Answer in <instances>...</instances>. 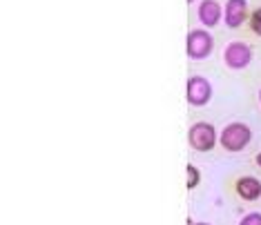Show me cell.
<instances>
[{"label":"cell","instance_id":"8","mask_svg":"<svg viewBox=\"0 0 261 225\" xmlns=\"http://www.w3.org/2000/svg\"><path fill=\"white\" fill-rule=\"evenodd\" d=\"M237 192L246 201H257L261 196V183L257 179H252V176H246V179L237 183Z\"/></svg>","mask_w":261,"mask_h":225},{"label":"cell","instance_id":"1","mask_svg":"<svg viewBox=\"0 0 261 225\" xmlns=\"http://www.w3.org/2000/svg\"><path fill=\"white\" fill-rule=\"evenodd\" d=\"M248 143H250V129L243 125V123H232V125H228L223 129L221 145L228 152H241Z\"/></svg>","mask_w":261,"mask_h":225},{"label":"cell","instance_id":"2","mask_svg":"<svg viewBox=\"0 0 261 225\" xmlns=\"http://www.w3.org/2000/svg\"><path fill=\"white\" fill-rule=\"evenodd\" d=\"M188 140H190V147L197 152H207L212 150L217 143V134H215V127L207 125V123H197V125L190 127V134H188Z\"/></svg>","mask_w":261,"mask_h":225},{"label":"cell","instance_id":"12","mask_svg":"<svg viewBox=\"0 0 261 225\" xmlns=\"http://www.w3.org/2000/svg\"><path fill=\"white\" fill-rule=\"evenodd\" d=\"M257 165L261 167V154H257Z\"/></svg>","mask_w":261,"mask_h":225},{"label":"cell","instance_id":"7","mask_svg":"<svg viewBox=\"0 0 261 225\" xmlns=\"http://www.w3.org/2000/svg\"><path fill=\"white\" fill-rule=\"evenodd\" d=\"M199 18L205 27H215L219 18H221V7H219L217 0H203L199 7Z\"/></svg>","mask_w":261,"mask_h":225},{"label":"cell","instance_id":"10","mask_svg":"<svg viewBox=\"0 0 261 225\" xmlns=\"http://www.w3.org/2000/svg\"><path fill=\"white\" fill-rule=\"evenodd\" d=\"M239 225H261V214H259V212H252V214L243 216Z\"/></svg>","mask_w":261,"mask_h":225},{"label":"cell","instance_id":"9","mask_svg":"<svg viewBox=\"0 0 261 225\" xmlns=\"http://www.w3.org/2000/svg\"><path fill=\"white\" fill-rule=\"evenodd\" d=\"M199 170L197 167H192V165H188V189H192V187H197L199 185Z\"/></svg>","mask_w":261,"mask_h":225},{"label":"cell","instance_id":"3","mask_svg":"<svg viewBox=\"0 0 261 225\" xmlns=\"http://www.w3.org/2000/svg\"><path fill=\"white\" fill-rule=\"evenodd\" d=\"M215 47V40L207 32H201V29H192L188 34V56L194 58V61H201L212 51Z\"/></svg>","mask_w":261,"mask_h":225},{"label":"cell","instance_id":"14","mask_svg":"<svg viewBox=\"0 0 261 225\" xmlns=\"http://www.w3.org/2000/svg\"><path fill=\"white\" fill-rule=\"evenodd\" d=\"M188 3H190V5H192V0H188Z\"/></svg>","mask_w":261,"mask_h":225},{"label":"cell","instance_id":"5","mask_svg":"<svg viewBox=\"0 0 261 225\" xmlns=\"http://www.w3.org/2000/svg\"><path fill=\"white\" fill-rule=\"evenodd\" d=\"M225 65L232 69H243L248 63H250L252 58V49L248 47L246 43H230L228 47H225Z\"/></svg>","mask_w":261,"mask_h":225},{"label":"cell","instance_id":"13","mask_svg":"<svg viewBox=\"0 0 261 225\" xmlns=\"http://www.w3.org/2000/svg\"><path fill=\"white\" fill-rule=\"evenodd\" d=\"M197 225H207V223H197Z\"/></svg>","mask_w":261,"mask_h":225},{"label":"cell","instance_id":"6","mask_svg":"<svg viewBox=\"0 0 261 225\" xmlns=\"http://www.w3.org/2000/svg\"><path fill=\"white\" fill-rule=\"evenodd\" d=\"M246 0H228L225 5V25L228 27H239L243 20H246Z\"/></svg>","mask_w":261,"mask_h":225},{"label":"cell","instance_id":"15","mask_svg":"<svg viewBox=\"0 0 261 225\" xmlns=\"http://www.w3.org/2000/svg\"><path fill=\"white\" fill-rule=\"evenodd\" d=\"M259 98H261V94H259Z\"/></svg>","mask_w":261,"mask_h":225},{"label":"cell","instance_id":"4","mask_svg":"<svg viewBox=\"0 0 261 225\" xmlns=\"http://www.w3.org/2000/svg\"><path fill=\"white\" fill-rule=\"evenodd\" d=\"M212 96V85L207 82L203 76H190L188 78V103L194 107L205 105Z\"/></svg>","mask_w":261,"mask_h":225},{"label":"cell","instance_id":"11","mask_svg":"<svg viewBox=\"0 0 261 225\" xmlns=\"http://www.w3.org/2000/svg\"><path fill=\"white\" fill-rule=\"evenodd\" d=\"M250 25H252V29H254V34H259V36H261V7H259L257 11H254V14H252Z\"/></svg>","mask_w":261,"mask_h":225}]
</instances>
